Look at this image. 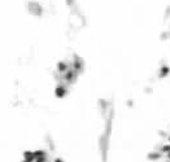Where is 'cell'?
Listing matches in <instances>:
<instances>
[{"mask_svg": "<svg viewBox=\"0 0 170 162\" xmlns=\"http://www.w3.org/2000/svg\"><path fill=\"white\" fill-rule=\"evenodd\" d=\"M55 95H56V97H59V99H62V97L66 95V87L65 86H61V84L57 86L55 89Z\"/></svg>", "mask_w": 170, "mask_h": 162, "instance_id": "6da1fadb", "label": "cell"}, {"mask_svg": "<svg viewBox=\"0 0 170 162\" xmlns=\"http://www.w3.org/2000/svg\"><path fill=\"white\" fill-rule=\"evenodd\" d=\"M64 74H65V75H64V79H65L66 82H69V83L75 79V75H77V73H75V71H74L73 69H69L68 71H66V73H64Z\"/></svg>", "mask_w": 170, "mask_h": 162, "instance_id": "7a4b0ae2", "label": "cell"}, {"mask_svg": "<svg viewBox=\"0 0 170 162\" xmlns=\"http://www.w3.org/2000/svg\"><path fill=\"white\" fill-rule=\"evenodd\" d=\"M147 158L149 161H158V160H161L162 158V153H160V152H149L148 153V156H147Z\"/></svg>", "mask_w": 170, "mask_h": 162, "instance_id": "3957f363", "label": "cell"}, {"mask_svg": "<svg viewBox=\"0 0 170 162\" xmlns=\"http://www.w3.org/2000/svg\"><path fill=\"white\" fill-rule=\"evenodd\" d=\"M57 70L60 71V73H66V71L69 70V66L66 62H64V61H61V62L57 64Z\"/></svg>", "mask_w": 170, "mask_h": 162, "instance_id": "277c9868", "label": "cell"}, {"mask_svg": "<svg viewBox=\"0 0 170 162\" xmlns=\"http://www.w3.org/2000/svg\"><path fill=\"white\" fill-rule=\"evenodd\" d=\"M169 73H170V67L169 66H162L161 69H160V78L168 77Z\"/></svg>", "mask_w": 170, "mask_h": 162, "instance_id": "5b68a950", "label": "cell"}, {"mask_svg": "<svg viewBox=\"0 0 170 162\" xmlns=\"http://www.w3.org/2000/svg\"><path fill=\"white\" fill-rule=\"evenodd\" d=\"M158 152L162 153V154L169 153V152H170V143H169V144H165V145H162L161 148H160V150H158Z\"/></svg>", "mask_w": 170, "mask_h": 162, "instance_id": "8992f818", "label": "cell"}, {"mask_svg": "<svg viewBox=\"0 0 170 162\" xmlns=\"http://www.w3.org/2000/svg\"><path fill=\"white\" fill-rule=\"evenodd\" d=\"M52 162H65V161H64L62 158H60V157H56V158H53V161Z\"/></svg>", "mask_w": 170, "mask_h": 162, "instance_id": "52a82bcc", "label": "cell"}, {"mask_svg": "<svg viewBox=\"0 0 170 162\" xmlns=\"http://www.w3.org/2000/svg\"><path fill=\"white\" fill-rule=\"evenodd\" d=\"M166 37H168V34H161V39H168Z\"/></svg>", "mask_w": 170, "mask_h": 162, "instance_id": "ba28073f", "label": "cell"}, {"mask_svg": "<svg viewBox=\"0 0 170 162\" xmlns=\"http://www.w3.org/2000/svg\"><path fill=\"white\" fill-rule=\"evenodd\" d=\"M166 154H168V160L170 161V152H169V153H166Z\"/></svg>", "mask_w": 170, "mask_h": 162, "instance_id": "9c48e42d", "label": "cell"}, {"mask_svg": "<svg viewBox=\"0 0 170 162\" xmlns=\"http://www.w3.org/2000/svg\"><path fill=\"white\" fill-rule=\"evenodd\" d=\"M168 141H169V143H170V136H169V138H168Z\"/></svg>", "mask_w": 170, "mask_h": 162, "instance_id": "30bf717a", "label": "cell"}, {"mask_svg": "<svg viewBox=\"0 0 170 162\" xmlns=\"http://www.w3.org/2000/svg\"><path fill=\"white\" fill-rule=\"evenodd\" d=\"M164 162H170V161H169V160H166V161H164Z\"/></svg>", "mask_w": 170, "mask_h": 162, "instance_id": "8fae6325", "label": "cell"}, {"mask_svg": "<svg viewBox=\"0 0 170 162\" xmlns=\"http://www.w3.org/2000/svg\"><path fill=\"white\" fill-rule=\"evenodd\" d=\"M169 35H170V34H169Z\"/></svg>", "mask_w": 170, "mask_h": 162, "instance_id": "7c38bea8", "label": "cell"}]
</instances>
